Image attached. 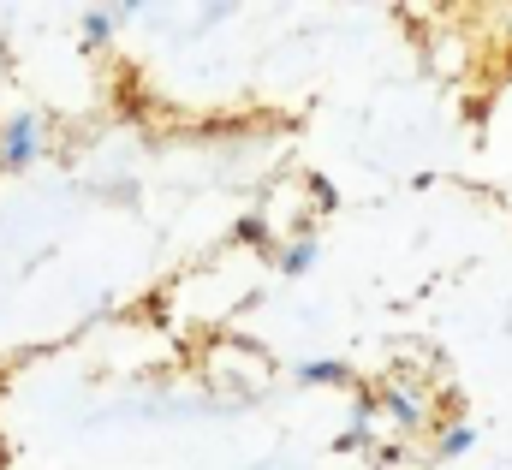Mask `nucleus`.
I'll return each mask as SVG.
<instances>
[{"mask_svg": "<svg viewBox=\"0 0 512 470\" xmlns=\"http://www.w3.org/2000/svg\"><path fill=\"white\" fill-rule=\"evenodd\" d=\"M0 155H6V167H24V161L36 155V125H30V119H12V125H6V149H0Z\"/></svg>", "mask_w": 512, "mask_h": 470, "instance_id": "nucleus-1", "label": "nucleus"}, {"mask_svg": "<svg viewBox=\"0 0 512 470\" xmlns=\"http://www.w3.org/2000/svg\"><path fill=\"white\" fill-rule=\"evenodd\" d=\"M298 375H304V381H346V369H340V363H304Z\"/></svg>", "mask_w": 512, "mask_h": 470, "instance_id": "nucleus-2", "label": "nucleus"}, {"mask_svg": "<svg viewBox=\"0 0 512 470\" xmlns=\"http://www.w3.org/2000/svg\"><path fill=\"white\" fill-rule=\"evenodd\" d=\"M387 411L405 417V423H417V399H411V393H387Z\"/></svg>", "mask_w": 512, "mask_h": 470, "instance_id": "nucleus-3", "label": "nucleus"}, {"mask_svg": "<svg viewBox=\"0 0 512 470\" xmlns=\"http://www.w3.org/2000/svg\"><path fill=\"white\" fill-rule=\"evenodd\" d=\"M310 262H316V250H310V244H298V250H286V274H304Z\"/></svg>", "mask_w": 512, "mask_h": 470, "instance_id": "nucleus-4", "label": "nucleus"}, {"mask_svg": "<svg viewBox=\"0 0 512 470\" xmlns=\"http://www.w3.org/2000/svg\"><path fill=\"white\" fill-rule=\"evenodd\" d=\"M465 447H471V429H453V435L441 441V453H465Z\"/></svg>", "mask_w": 512, "mask_h": 470, "instance_id": "nucleus-5", "label": "nucleus"}]
</instances>
